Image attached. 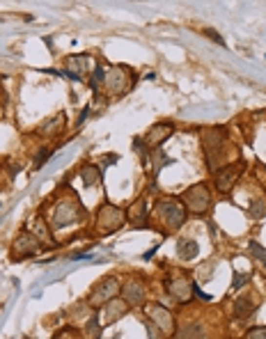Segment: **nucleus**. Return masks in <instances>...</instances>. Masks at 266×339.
<instances>
[{
    "label": "nucleus",
    "instance_id": "f257e3e1",
    "mask_svg": "<svg viewBox=\"0 0 266 339\" xmlns=\"http://www.w3.org/2000/svg\"><path fill=\"white\" fill-rule=\"evenodd\" d=\"M184 199H186L190 211L202 213V211H206V206H209V190H206L205 186H193V188H188L184 193Z\"/></svg>",
    "mask_w": 266,
    "mask_h": 339
},
{
    "label": "nucleus",
    "instance_id": "f03ea898",
    "mask_svg": "<svg viewBox=\"0 0 266 339\" xmlns=\"http://www.w3.org/2000/svg\"><path fill=\"white\" fill-rule=\"evenodd\" d=\"M159 211H161V216H163V220H165V225L170 227V229H175V227H179L184 222V211L177 202H167V199L161 202Z\"/></svg>",
    "mask_w": 266,
    "mask_h": 339
},
{
    "label": "nucleus",
    "instance_id": "7ed1b4c3",
    "mask_svg": "<svg viewBox=\"0 0 266 339\" xmlns=\"http://www.w3.org/2000/svg\"><path fill=\"white\" fill-rule=\"evenodd\" d=\"M241 163H236V165H227L223 167L221 172L216 174V188L221 190V193H225V190L232 188V183H234L236 179H239V172H241Z\"/></svg>",
    "mask_w": 266,
    "mask_h": 339
},
{
    "label": "nucleus",
    "instance_id": "20e7f679",
    "mask_svg": "<svg viewBox=\"0 0 266 339\" xmlns=\"http://www.w3.org/2000/svg\"><path fill=\"white\" fill-rule=\"evenodd\" d=\"M225 128L223 126H213V128H206L205 131V138H202V144H205V149L209 154H216V151L221 149V144L225 142Z\"/></svg>",
    "mask_w": 266,
    "mask_h": 339
},
{
    "label": "nucleus",
    "instance_id": "39448f33",
    "mask_svg": "<svg viewBox=\"0 0 266 339\" xmlns=\"http://www.w3.org/2000/svg\"><path fill=\"white\" fill-rule=\"evenodd\" d=\"M117 279H113V278H108V279H103L99 284V289L92 294V305H101V302H106V300H110V298H115V294H117Z\"/></svg>",
    "mask_w": 266,
    "mask_h": 339
},
{
    "label": "nucleus",
    "instance_id": "423d86ee",
    "mask_svg": "<svg viewBox=\"0 0 266 339\" xmlns=\"http://www.w3.org/2000/svg\"><path fill=\"white\" fill-rule=\"evenodd\" d=\"M39 248V241L32 236V234H23L21 239L14 243V250H16V259H21V257H30L32 252H37Z\"/></svg>",
    "mask_w": 266,
    "mask_h": 339
},
{
    "label": "nucleus",
    "instance_id": "0eeeda50",
    "mask_svg": "<svg viewBox=\"0 0 266 339\" xmlns=\"http://www.w3.org/2000/svg\"><path fill=\"white\" fill-rule=\"evenodd\" d=\"M81 218V209H76L74 204H62V211L58 209V213H55V225L58 227H64L69 225V222H74V220Z\"/></svg>",
    "mask_w": 266,
    "mask_h": 339
},
{
    "label": "nucleus",
    "instance_id": "6e6552de",
    "mask_svg": "<svg viewBox=\"0 0 266 339\" xmlns=\"http://www.w3.org/2000/svg\"><path fill=\"white\" fill-rule=\"evenodd\" d=\"M172 133V124H167V121H161L156 126L149 128V133H147V142L149 144H161L165 138H170Z\"/></svg>",
    "mask_w": 266,
    "mask_h": 339
},
{
    "label": "nucleus",
    "instance_id": "1a4fd4ad",
    "mask_svg": "<svg viewBox=\"0 0 266 339\" xmlns=\"http://www.w3.org/2000/svg\"><path fill=\"white\" fill-rule=\"evenodd\" d=\"M149 314L156 319V323H159L165 332H172V317H170V312H167V309H163L161 305H154V307L149 309Z\"/></svg>",
    "mask_w": 266,
    "mask_h": 339
},
{
    "label": "nucleus",
    "instance_id": "9d476101",
    "mask_svg": "<svg viewBox=\"0 0 266 339\" xmlns=\"http://www.w3.org/2000/svg\"><path fill=\"white\" fill-rule=\"evenodd\" d=\"M124 298H126V302H131V305H140L144 298V291H143V286L138 284V282H129V284L124 286Z\"/></svg>",
    "mask_w": 266,
    "mask_h": 339
},
{
    "label": "nucleus",
    "instance_id": "9b49d317",
    "mask_svg": "<svg viewBox=\"0 0 266 339\" xmlns=\"http://www.w3.org/2000/svg\"><path fill=\"white\" fill-rule=\"evenodd\" d=\"M252 309H255V305H252V300L246 296V298H239L234 305V317L236 319H246L252 314Z\"/></svg>",
    "mask_w": 266,
    "mask_h": 339
},
{
    "label": "nucleus",
    "instance_id": "f8f14e48",
    "mask_svg": "<svg viewBox=\"0 0 266 339\" xmlns=\"http://www.w3.org/2000/svg\"><path fill=\"white\" fill-rule=\"evenodd\" d=\"M177 339H205V330H202V325H188L177 335Z\"/></svg>",
    "mask_w": 266,
    "mask_h": 339
},
{
    "label": "nucleus",
    "instance_id": "ddd939ff",
    "mask_svg": "<svg viewBox=\"0 0 266 339\" xmlns=\"http://www.w3.org/2000/svg\"><path fill=\"white\" fill-rule=\"evenodd\" d=\"M83 181H85V186H94V183H99L101 181V174H99V170L94 165H87V167H83Z\"/></svg>",
    "mask_w": 266,
    "mask_h": 339
},
{
    "label": "nucleus",
    "instance_id": "4468645a",
    "mask_svg": "<svg viewBox=\"0 0 266 339\" xmlns=\"http://www.w3.org/2000/svg\"><path fill=\"white\" fill-rule=\"evenodd\" d=\"M198 255V243L195 241H182L179 243V257L182 259H193Z\"/></svg>",
    "mask_w": 266,
    "mask_h": 339
},
{
    "label": "nucleus",
    "instance_id": "2eb2a0df",
    "mask_svg": "<svg viewBox=\"0 0 266 339\" xmlns=\"http://www.w3.org/2000/svg\"><path fill=\"white\" fill-rule=\"evenodd\" d=\"M144 216H147V213H144V202L140 199V202L136 204V213L131 211V220H133V225H136V227H144Z\"/></svg>",
    "mask_w": 266,
    "mask_h": 339
},
{
    "label": "nucleus",
    "instance_id": "dca6fc26",
    "mask_svg": "<svg viewBox=\"0 0 266 339\" xmlns=\"http://www.w3.org/2000/svg\"><path fill=\"white\" fill-rule=\"evenodd\" d=\"M264 213H266V202H264V199L252 202V206H250V216H252V218H262Z\"/></svg>",
    "mask_w": 266,
    "mask_h": 339
},
{
    "label": "nucleus",
    "instance_id": "f3484780",
    "mask_svg": "<svg viewBox=\"0 0 266 339\" xmlns=\"http://www.w3.org/2000/svg\"><path fill=\"white\" fill-rule=\"evenodd\" d=\"M250 252H252V255H255V257H257V259H259V261H262V264L266 266V250L262 248L259 243H250Z\"/></svg>",
    "mask_w": 266,
    "mask_h": 339
},
{
    "label": "nucleus",
    "instance_id": "a211bd4d",
    "mask_svg": "<svg viewBox=\"0 0 266 339\" xmlns=\"http://www.w3.org/2000/svg\"><path fill=\"white\" fill-rule=\"evenodd\" d=\"M248 339H266V328H255L248 332Z\"/></svg>",
    "mask_w": 266,
    "mask_h": 339
},
{
    "label": "nucleus",
    "instance_id": "6ab92c4d",
    "mask_svg": "<svg viewBox=\"0 0 266 339\" xmlns=\"http://www.w3.org/2000/svg\"><path fill=\"white\" fill-rule=\"evenodd\" d=\"M246 282H248V275H241V273H234V289H239V286H244Z\"/></svg>",
    "mask_w": 266,
    "mask_h": 339
},
{
    "label": "nucleus",
    "instance_id": "aec40b11",
    "mask_svg": "<svg viewBox=\"0 0 266 339\" xmlns=\"http://www.w3.org/2000/svg\"><path fill=\"white\" fill-rule=\"evenodd\" d=\"M48 160V149H44V151H39L37 154V163H35V167H41Z\"/></svg>",
    "mask_w": 266,
    "mask_h": 339
},
{
    "label": "nucleus",
    "instance_id": "412c9836",
    "mask_svg": "<svg viewBox=\"0 0 266 339\" xmlns=\"http://www.w3.org/2000/svg\"><path fill=\"white\" fill-rule=\"evenodd\" d=\"M101 78H103V69H101V67H97V71H94V76H92V85L97 87V85L101 83Z\"/></svg>",
    "mask_w": 266,
    "mask_h": 339
},
{
    "label": "nucleus",
    "instance_id": "4be33fe9",
    "mask_svg": "<svg viewBox=\"0 0 266 339\" xmlns=\"http://www.w3.org/2000/svg\"><path fill=\"white\" fill-rule=\"evenodd\" d=\"M206 35H209V37H211V39H216V41H218V44H223V39L218 37V35H216V32H211V30H206Z\"/></svg>",
    "mask_w": 266,
    "mask_h": 339
}]
</instances>
